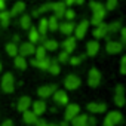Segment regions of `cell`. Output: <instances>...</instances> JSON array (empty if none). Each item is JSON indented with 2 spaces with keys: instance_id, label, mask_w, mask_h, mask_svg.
Masks as SVG:
<instances>
[{
  "instance_id": "1",
  "label": "cell",
  "mask_w": 126,
  "mask_h": 126,
  "mask_svg": "<svg viewBox=\"0 0 126 126\" xmlns=\"http://www.w3.org/2000/svg\"><path fill=\"white\" fill-rule=\"evenodd\" d=\"M89 8H91V11H92L91 24H92L94 27H96V25H99L101 22H104V18H105L107 11H105V8L102 6V3H99V2H91V3H89Z\"/></svg>"
},
{
  "instance_id": "2",
  "label": "cell",
  "mask_w": 126,
  "mask_h": 126,
  "mask_svg": "<svg viewBox=\"0 0 126 126\" xmlns=\"http://www.w3.org/2000/svg\"><path fill=\"white\" fill-rule=\"evenodd\" d=\"M0 86H2V91L5 94H12L15 91V79L12 73H6L2 77V82H0Z\"/></svg>"
},
{
  "instance_id": "3",
  "label": "cell",
  "mask_w": 126,
  "mask_h": 126,
  "mask_svg": "<svg viewBox=\"0 0 126 126\" xmlns=\"http://www.w3.org/2000/svg\"><path fill=\"white\" fill-rule=\"evenodd\" d=\"M122 120H123V116H122L120 111H110L105 116V119L102 122V126H116V125L122 123Z\"/></svg>"
},
{
  "instance_id": "4",
  "label": "cell",
  "mask_w": 126,
  "mask_h": 126,
  "mask_svg": "<svg viewBox=\"0 0 126 126\" xmlns=\"http://www.w3.org/2000/svg\"><path fill=\"white\" fill-rule=\"evenodd\" d=\"M79 113H80V105H79V104H74V102H68V104L65 105L64 120H65V122H71Z\"/></svg>"
},
{
  "instance_id": "5",
  "label": "cell",
  "mask_w": 126,
  "mask_h": 126,
  "mask_svg": "<svg viewBox=\"0 0 126 126\" xmlns=\"http://www.w3.org/2000/svg\"><path fill=\"white\" fill-rule=\"evenodd\" d=\"M80 85H82V80L76 74H68L65 77V80H64V86H65L67 91H76Z\"/></svg>"
},
{
  "instance_id": "6",
  "label": "cell",
  "mask_w": 126,
  "mask_h": 126,
  "mask_svg": "<svg viewBox=\"0 0 126 126\" xmlns=\"http://www.w3.org/2000/svg\"><path fill=\"white\" fill-rule=\"evenodd\" d=\"M101 83V73L98 68H91L88 73V85L91 88H96Z\"/></svg>"
},
{
  "instance_id": "7",
  "label": "cell",
  "mask_w": 126,
  "mask_h": 126,
  "mask_svg": "<svg viewBox=\"0 0 126 126\" xmlns=\"http://www.w3.org/2000/svg\"><path fill=\"white\" fill-rule=\"evenodd\" d=\"M88 28H89V21H86V19H83L77 25H74V31H73L74 33V39L76 40L83 39L85 34H86V31H88Z\"/></svg>"
},
{
  "instance_id": "8",
  "label": "cell",
  "mask_w": 126,
  "mask_h": 126,
  "mask_svg": "<svg viewBox=\"0 0 126 126\" xmlns=\"http://www.w3.org/2000/svg\"><path fill=\"white\" fill-rule=\"evenodd\" d=\"M34 49H36V46H34L33 43L24 42V43H21L19 47H18V55H19V56H24V58L31 56V55H34Z\"/></svg>"
},
{
  "instance_id": "9",
  "label": "cell",
  "mask_w": 126,
  "mask_h": 126,
  "mask_svg": "<svg viewBox=\"0 0 126 126\" xmlns=\"http://www.w3.org/2000/svg\"><path fill=\"white\" fill-rule=\"evenodd\" d=\"M52 96H53V102L58 104V105H67L68 101H70L67 92H65V91H62V89H56V91L53 92Z\"/></svg>"
},
{
  "instance_id": "10",
  "label": "cell",
  "mask_w": 126,
  "mask_h": 126,
  "mask_svg": "<svg viewBox=\"0 0 126 126\" xmlns=\"http://www.w3.org/2000/svg\"><path fill=\"white\" fill-rule=\"evenodd\" d=\"M56 89H58L56 85H45V86H40L37 89V95L40 96V99H46V98L52 96Z\"/></svg>"
},
{
  "instance_id": "11",
  "label": "cell",
  "mask_w": 126,
  "mask_h": 126,
  "mask_svg": "<svg viewBox=\"0 0 126 126\" xmlns=\"http://www.w3.org/2000/svg\"><path fill=\"white\" fill-rule=\"evenodd\" d=\"M105 50L110 55H117V53H120L123 50V45L120 42H117V40H108L107 45H105Z\"/></svg>"
},
{
  "instance_id": "12",
  "label": "cell",
  "mask_w": 126,
  "mask_h": 126,
  "mask_svg": "<svg viewBox=\"0 0 126 126\" xmlns=\"http://www.w3.org/2000/svg\"><path fill=\"white\" fill-rule=\"evenodd\" d=\"M67 6L64 5V2H55V3H50V11L53 12V16L56 19L64 16V12H65Z\"/></svg>"
},
{
  "instance_id": "13",
  "label": "cell",
  "mask_w": 126,
  "mask_h": 126,
  "mask_svg": "<svg viewBox=\"0 0 126 126\" xmlns=\"http://www.w3.org/2000/svg\"><path fill=\"white\" fill-rule=\"evenodd\" d=\"M125 101H126V98H125V88H123V85H117V88L114 91V104L117 107H123Z\"/></svg>"
},
{
  "instance_id": "14",
  "label": "cell",
  "mask_w": 126,
  "mask_h": 126,
  "mask_svg": "<svg viewBox=\"0 0 126 126\" xmlns=\"http://www.w3.org/2000/svg\"><path fill=\"white\" fill-rule=\"evenodd\" d=\"M86 108L92 114H99V113H104L107 110V104L105 102H91L86 105Z\"/></svg>"
},
{
  "instance_id": "15",
  "label": "cell",
  "mask_w": 126,
  "mask_h": 126,
  "mask_svg": "<svg viewBox=\"0 0 126 126\" xmlns=\"http://www.w3.org/2000/svg\"><path fill=\"white\" fill-rule=\"evenodd\" d=\"M31 107H33V113L39 117V116H42L46 110H47V105H46V101H43V99H37V101H34L33 104H31Z\"/></svg>"
},
{
  "instance_id": "16",
  "label": "cell",
  "mask_w": 126,
  "mask_h": 126,
  "mask_svg": "<svg viewBox=\"0 0 126 126\" xmlns=\"http://www.w3.org/2000/svg\"><path fill=\"white\" fill-rule=\"evenodd\" d=\"M58 30H59L62 34H65V36L68 37V36L73 34V31H74V22H73V21H64V22H61V24L58 25Z\"/></svg>"
},
{
  "instance_id": "17",
  "label": "cell",
  "mask_w": 126,
  "mask_h": 126,
  "mask_svg": "<svg viewBox=\"0 0 126 126\" xmlns=\"http://www.w3.org/2000/svg\"><path fill=\"white\" fill-rule=\"evenodd\" d=\"M94 37L95 39H104V37H108V31H107V24L105 22H101L99 25L95 27V30L92 31Z\"/></svg>"
},
{
  "instance_id": "18",
  "label": "cell",
  "mask_w": 126,
  "mask_h": 126,
  "mask_svg": "<svg viewBox=\"0 0 126 126\" xmlns=\"http://www.w3.org/2000/svg\"><path fill=\"white\" fill-rule=\"evenodd\" d=\"M76 46H77V40L74 37H71V36H68L64 42H62V49H64V52H67V53H71L76 49Z\"/></svg>"
},
{
  "instance_id": "19",
  "label": "cell",
  "mask_w": 126,
  "mask_h": 126,
  "mask_svg": "<svg viewBox=\"0 0 126 126\" xmlns=\"http://www.w3.org/2000/svg\"><path fill=\"white\" fill-rule=\"evenodd\" d=\"M30 107H31V98H30V96H21V98L18 99V102H16V108H18V111H21V113L30 110Z\"/></svg>"
},
{
  "instance_id": "20",
  "label": "cell",
  "mask_w": 126,
  "mask_h": 126,
  "mask_svg": "<svg viewBox=\"0 0 126 126\" xmlns=\"http://www.w3.org/2000/svg\"><path fill=\"white\" fill-rule=\"evenodd\" d=\"M99 52V43L96 40H89L86 43V55L88 56H95Z\"/></svg>"
},
{
  "instance_id": "21",
  "label": "cell",
  "mask_w": 126,
  "mask_h": 126,
  "mask_svg": "<svg viewBox=\"0 0 126 126\" xmlns=\"http://www.w3.org/2000/svg\"><path fill=\"white\" fill-rule=\"evenodd\" d=\"M49 64H50V58H47V56H45L43 59H31V65L36 68H40V70H47Z\"/></svg>"
},
{
  "instance_id": "22",
  "label": "cell",
  "mask_w": 126,
  "mask_h": 126,
  "mask_svg": "<svg viewBox=\"0 0 126 126\" xmlns=\"http://www.w3.org/2000/svg\"><path fill=\"white\" fill-rule=\"evenodd\" d=\"M24 11H25V3H24V2H16V3L12 6V9L9 11V15H11V18H12V16H19Z\"/></svg>"
},
{
  "instance_id": "23",
  "label": "cell",
  "mask_w": 126,
  "mask_h": 126,
  "mask_svg": "<svg viewBox=\"0 0 126 126\" xmlns=\"http://www.w3.org/2000/svg\"><path fill=\"white\" fill-rule=\"evenodd\" d=\"M88 114H77L70 123L71 126H88Z\"/></svg>"
},
{
  "instance_id": "24",
  "label": "cell",
  "mask_w": 126,
  "mask_h": 126,
  "mask_svg": "<svg viewBox=\"0 0 126 126\" xmlns=\"http://www.w3.org/2000/svg\"><path fill=\"white\" fill-rule=\"evenodd\" d=\"M42 46L46 49V52H47V50H49V52H55V50L59 47V43H58L56 40H53V39H46Z\"/></svg>"
},
{
  "instance_id": "25",
  "label": "cell",
  "mask_w": 126,
  "mask_h": 126,
  "mask_svg": "<svg viewBox=\"0 0 126 126\" xmlns=\"http://www.w3.org/2000/svg\"><path fill=\"white\" fill-rule=\"evenodd\" d=\"M22 119H24V122H25L27 125H36V122H37L39 117H37L31 110H27V111L22 113Z\"/></svg>"
},
{
  "instance_id": "26",
  "label": "cell",
  "mask_w": 126,
  "mask_h": 126,
  "mask_svg": "<svg viewBox=\"0 0 126 126\" xmlns=\"http://www.w3.org/2000/svg\"><path fill=\"white\" fill-rule=\"evenodd\" d=\"M47 71H49L50 74H53V76H56V74L61 73V65H59V62H58L56 59H50V64H49Z\"/></svg>"
},
{
  "instance_id": "27",
  "label": "cell",
  "mask_w": 126,
  "mask_h": 126,
  "mask_svg": "<svg viewBox=\"0 0 126 126\" xmlns=\"http://www.w3.org/2000/svg\"><path fill=\"white\" fill-rule=\"evenodd\" d=\"M31 15H22L21 18H19V25H21V28H24V30H30L31 28Z\"/></svg>"
},
{
  "instance_id": "28",
  "label": "cell",
  "mask_w": 126,
  "mask_h": 126,
  "mask_svg": "<svg viewBox=\"0 0 126 126\" xmlns=\"http://www.w3.org/2000/svg\"><path fill=\"white\" fill-rule=\"evenodd\" d=\"M14 64H15V67H16L18 70H25V68H27V59H25L24 56L16 55L15 59H14Z\"/></svg>"
},
{
  "instance_id": "29",
  "label": "cell",
  "mask_w": 126,
  "mask_h": 126,
  "mask_svg": "<svg viewBox=\"0 0 126 126\" xmlns=\"http://www.w3.org/2000/svg\"><path fill=\"white\" fill-rule=\"evenodd\" d=\"M5 49H6V53H8L9 56H14V58H15V56L18 55V45H16L15 42H11V43H8Z\"/></svg>"
},
{
  "instance_id": "30",
  "label": "cell",
  "mask_w": 126,
  "mask_h": 126,
  "mask_svg": "<svg viewBox=\"0 0 126 126\" xmlns=\"http://www.w3.org/2000/svg\"><path fill=\"white\" fill-rule=\"evenodd\" d=\"M0 24L5 28L11 24V15H9L8 11H0Z\"/></svg>"
},
{
  "instance_id": "31",
  "label": "cell",
  "mask_w": 126,
  "mask_h": 126,
  "mask_svg": "<svg viewBox=\"0 0 126 126\" xmlns=\"http://www.w3.org/2000/svg\"><path fill=\"white\" fill-rule=\"evenodd\" d=\"M39 39H40V34H39V31H37V28H34L33 25H31V28H30V31H28V40H30V43H37L39 42Z\"/></svg>"
},
{
  "instance_id": "32",
  "label": "cell",
  "mask_w": 126,
  "mask_h": 126,
  "mask_svg": "<svg viewBox=\"0 0 126 126\" xmlns=\"http://www.w3.org/2000/svg\"><path fill=\"white\" fill-rule=\"evenodd\" d=\"M37 31H39L40 36H46V33H47V18H42V19L39 21Z\"/></svg>"
},
{
  "instance_id": "33",
  "label": "cell",
  "mask_w": 126,
  "mask_h": 126,
  "mask_svg": "<svg viewBox=\"0 0 126 126\" xmlns=\"http://www.w3.org/2000/svg\"><path fill=\"white\" fill-rule=\"evenodd\" d=\"M120 28H122V24H120V21H114V22H110V24H107V31H108V34H114V33L120 31Z\"/></svg>"
},
{
  "instance_id": "34",
  "label": "cell",
  "mask_w": 126,
  "mask_h": 126,
  "mask_svg": "<svg viewBox=\"0 0 126 126\" xmlns=\"http://www.w3.org/2000/svg\"><path fill=\"white\" fill-rule=\"evenodd\" d=\"M58 25H59V22H58V19L53 15L47 18V31H56Z\"/></svg>"
},
{
  "instance_id": "35",
  "label": "cell",
  "mask_w": 126,
  "mask_h": 126,
  "mask_svg": "<svg viewBox=\"0 0 126 126\" xmlns=\"http://www.w3.org/2000/svg\"><path fill=\"white\" fill-rule=\"evenodd\" d=\"M46 56V49L40 45V46H37L36 49H34V59H43Z\"/></svg>"
},
{
  "instance_id": "36",
  "label": "cell",
  "mask_w": 126,
  "mask_h": 126,
  "mask_svg": "<svg viewBox=\"0 0 126 126\" xmlns=\"http://www.w3.org/2000/svg\"><path fill=\"white\" fill-rule=\"evenodd\" d=\"M70 59V53H67V52H64V50H62L59 55H58V62H59V64H65V62Z\"/></svg>"
},
{
  "instance_id": "37",
  "label": "cell",
  "mask_w": 126,
  "mask_h": 126,
  "mask_svg": "<svg viewBox=\"0 0 126 126\" xmlns=\"http://www.w3.org/2000/svg\"><path fill=\"white\" fill-rule=\"evenodd\" d=\"M62 18H65L67 21H73V19L76 18V12H74L73 9L67 8V9H65V12H64V16H62Z\"/></svg>"
},
{
  "instance_id": "38",
  "label": "cell",
  "mask_w": 126,
  "mask_h": 126,
  "mask_svg": "<svg viewBox=\"0 0 126 126\" xmlns=\"http://www.w3.org/2000/svg\"><path fill=\"white\" fill-rule=\"evenodd\" d=\"M117 3H119V0H107V3H105V11H114L117 8Z\"/></svg>"
},
{
  "instance_id": "39",
  "label": "cell",
  "mask_w": 126,
  "mask_h": 126,
  "mask_svg": "<svg viewBox=\"0 0 126 126\" xmlns=\"http://www.w3.org/2000/svg\"><path fill=\"white\" fill-rule=\"evenodd\" d=\"M85 56H86V55H80V56H73V58H70L68 61H70V64H71V65H79L80 62H82V61L85 59Z\"/></svg>"
},
{
  "instance_id": "40",
  "label": "cell",
  "mask_w": 126,
  "mask_h": 126,
  "mask_svg": "<svg viewBox=\"0 0 126 126\" xmlns=\"http://www.w3.org/2000/svg\"><path fill=\"white\" fill-rule=\"evenodd\" d=\"M120 73L123 76L126 74V56H122V61H120Z\"/></svg>"
},
{
  "instance_id": "41",
  "label": "cell",
  "mask_w": 126,
  "mask_h": 126,
  "mask_svg": "<svg viewBox=\"0 0 126 126\" xmlns=\"http://www.w3.org/2000/svg\"><path fill=\"white\" fill-rule=\"evenodd\" d=\"M120 43H122V45L126 43V28H125V27L120 28Z\"/></svg>"
},
{
  "instance_id": "42",
  "label": "cell",
  "mask_w": 126,
  "mask_h": 126,
  "mask_svg": "<svg viewBox=\"0 0 126 126\" xmlns=\"http://www.w3.org/2000/svg\"><path fill=\"white\" fill-rule=\"evenodd\" d=\"M46 125H47V122L45 119H37V122H36V126H46Z\"/></svg>"
},
{
  "instance_id": "43",
  "label": "cell",
  "mask_w": 126,
  "mask_h": 126,
  "mask_svg": "<svg viewBox=\"0 0 126 126\" xmlns=\"http://www.w3.org/2000/svg\"><path fill=\"white\" fill-rule=\"evenodd\" d=\"M0 126H15V125H14V122H12V120H5Z\"/></svg>"
},
{
  "instance_id": "44",
  "label": "cell",
  "mask_w": 126,
  "mask_h": 126,
  "mask_svg": "<svg viewBox=\"0 0 126 126\" xmlns=\"http://www.w3.org/2000/svg\"><path fill=\"white\" fill-rule=\"evenodd\" d=\"M6 8V0H0V11H5Z\"/></svg>"
},
{
  "instance_id": "45",
  "label": "cell",
  "mask_w": 126,
  "mask_h": 126,
  "mask_svg": "<svg viewBox=\"0 0 126 126\" xmlns=\"http://www.w3.org/2000/svg\"><path fill=\"white\" fill-rule=\"evenodd\" d=\"M74 2H76V0H65L64 5H65V6H73V5H74Z\"/></svg>"
},
{
  "instance_id": "46",
  "label": "cell",
  "mask_w": 126,
  "mask_h": 126,
  "mask_svg": "<svg viewBox=\"0 0 126 126\" xmlns=\"http://www.w3.org/2000/svg\"><path fill=\"white\" fill-rule=\"evenodd\" d=\"M58 126H70V123L64 120V122H61V123H58Z\"/></svg>"
},
{
  "instance_id": "47",
  "label": "cell",
  "mask_w": 126,
  "mask_h": 126,
  "mask_svg": "<svg viewBox=\"0 0 126 126\" xmlns=\"http://www.w3.org/2000/svg\"><path fill=\"white\" fill-rule=\"evenodd\" d=\"M85 3V0H76L74 2V5H83Z\"/></svg>"
},
{
  "instance_id": "48",
  "label": "cell",
  "mask_w": 126,
  "mask_h": 126,
  "mask_svg": "<svg viewBox=\"0 0 126 126\" xmlns=\"http://www.w3.org/2000/svg\"><path fill=\"white\" fill-rule=\"evenodd\" d=\"M46 126H58V123H47Z\"/></svg>"
},
{
  "instance_id": "49",
  "label": "cell",
  "mask_w": 126,
  "mask_h": 126,
  "mask_svg": "<svg viewBox=\"0 0 126 126\" xmlns=\"http://www.w3.org/2000/svg\"><path fill=\"white\" fill-rule=\"evenodd\" d=\"M2 67H3V65H2V62H0V71H2Z\"/></svg>"
}]
</instances>
